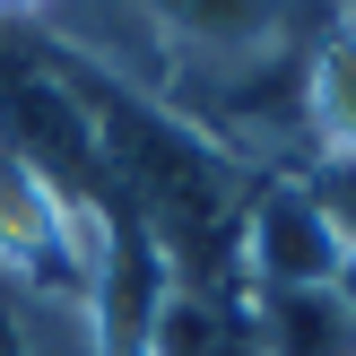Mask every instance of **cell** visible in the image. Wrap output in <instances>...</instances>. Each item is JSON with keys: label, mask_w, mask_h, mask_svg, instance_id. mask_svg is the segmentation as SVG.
Masks as SVG:
<instances>
[{"label": "cell", "mask_w": 356, "mask_h": 356, "mask_svg": "<svg viewBox=\"0 0 356 356\" xmlns=\"http://www.w3.org/2000/svg\"><path fill=\"white\" fill-rule=\"evenodd\" d=\"M339 261H348V243L322 218V200L305 191V174H261L252 209H243V278H252V296L330 287Z\"/></svg>", "instance_id": "cell-2"}, {"label": "cell", "mask_w": 356, "mask_h": 356, "mask_svg": "<svg viewBox=\"0 0 356 356\" xmlns=\"http://www.w3.org/2000/svg\"><path fill=\"white\" fill-rule=\"evenodd\" d=\"M330 287H339V305H348V313H356V252H348V261H339V278H330Z\"/></svg>", "instance_id": "cell-6"}, {"label": "cell", "mask_w": 356, "mask_h": 356, "mask_svg": "<svg viewBox=\"0 0 356 356\" xmlns=\"http://www.w3.org/2000/svg\"><path fill=\"white\" fill-rule=\"evenodd\" d=\"M252 348L261 356H356V313L339 305V287L252 296Z\"/></svg>", "instance_id": "cell-4"}, {"label": "cell", "mask_w": 356, "mask_h": 356, "mask_svg": "<svg viewBox=\"0 0 356 356\" xmlns=\"http://www.w3.org/2000/svg\"><path fill=\"white\" fill-rule=\"evenodd\" d=\"M0 9H9V17H17V9H52V0H0Z\"/></svg>", "instance_id": "cell-7"}, {"label": "cell", "mask_w": 356, "mask_h": 356, "mask_svg": "<svg viewBox=\"0 0 356 356\" xmlns=\"http://www.w3.org/2000/svg\"><path fill=\"white\" fill-rule=\"evenodd\" d=\"M305 148L313 165H356V17L305 44Z\"/></svg>", "instance_id": "cell-3"}, {"label": "cell", "mask_w": 356, "mask_h": 356, "mask_svg": "<svg viewBox=\"0 0 356 356\" xmlns=\"http://www.w3.org/2000/svg\"><path fill=\"white\" fill-rule=\"evenodd\" d=\"M122 9L165 52V87L174 79H226V70H261V61L305 52L296 0H122Z\"/></svg>", "instance_id": "cell-1"}, {"label": "cell", "mask_w": 356, "mask_h": 356, "mask_svg": "<svg viewBox=\"0 0 356 356\" xmlns=\"http://www.w3.org/2000/svg\"><path fill=\"white\" fill-rule=\"evenodd\" d=\"M305 191L322 200V218L339 226V243L356 252V165H305Z\"/></svg>", "instance_id": "cell-5"}]
</instances>
